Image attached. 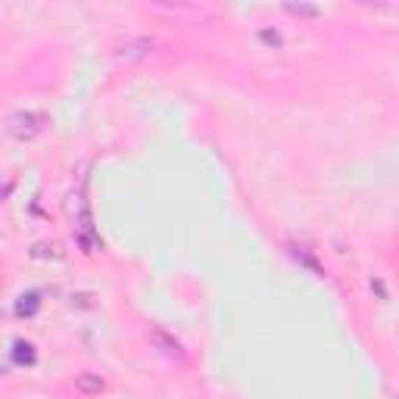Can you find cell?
I'll use <instances>...</instances> for the list:
<instances>
[{"mask_svg":"<svg viewBox=\"0 0 399 399\" xmlns=\"http://www.w3.org/2000/svg\"><path fill=\"white\" fill-rule=\"evenodd\" d=\"M47 112H38V110H25V112H16V116L6 119V135L16 137V141H31L38 137L44 128H47Z\"/></svg>","mask_w":399,"mask_h":399,"instance_id":"cell-1","label":"cell"},{"mask_svg":"<svg viewBox=\"0 0 399 399\" xmlns=\"http://www.w3.org/2000/svg\"><path fill=\"white\" fill-rule=\"evenodd\" d=\"M159 47H163V44H159L156 38H150V35H128L112 47V57L122 59V63H141V59L153 57Z\"/></svg>","mask_w":399,"mask_h":399,"instance_id":"cell-2","label":"cell"},{"mask_svg":"<svg viewBox=\"0 0 399 399\" xmlns=\"http://www.w3.org/2000/svg\"><path fill=\"white\" fill-rule=\"evenodd\" d=\"M150 343H153V347H156L159 352H165V356H172V359H184V347L175 340V337L169 334V331L153 328V331H150Z\"/></svg>","mask_w":399,"mask_h":399,"instance_id":"cell-3","label":"cell"},{"mask_svg":"<svg viewBox=\"0 0 399 399\" xmlns=\"http://www.w3.org/2000/svg\"><path fill=\"white\" fill-rule=\"evenodd\" d=\"M31 256L35 259H63V250H59V243H38L35 250H31Z\"/></svg>","mask_w":399,"mask_h":399,"instance_id":"cell-4","label":"cell"},{"mask_svg":"<svg viewBox=\"0 0 399 399\" xmlns=\"http://www.w3.org/2000/svg\"><path fill=\"white\" fill-rule=\"evenodd\" d=\"M284 10L294 13V16H318V6H309V3H284Z\"/></svg>","mask_w":399,"mask_h":399,"instance_id":"cell-5","label":"cell"},{"mask_svg":"<svg viewBox=\"0 0 399 399\" xmlns=\"http://www.w3.org/2000/svg\"><path fill=\"white\" fill-rule=\"evenodd\" d=\"M290 253H294V259H296V262H303L306 269L318 271V262H315V259L309 256V250H306V247H290Z\"/></svg>","mask_w":399,"mask_h":399,"instance_id":"cell-6","label":"cell"},{"mask_svg":"<svg viewBox=\"0 0 399 399\" xmlns=\"http://www.w3.org/2000/svg\"><path fill=\"white\" fill-rule=\"evenodd\" d=\"M78 387L88 390V393H97V390L103 387V381H100V377H91V375H82L78 377Z\"/></svg>","mask_w":399,"mask_h":399,"instance_id":"cell-7","label":"cell"},{"mask_svg":"<svg viewBox=\"0 0 399 399\" xmlns=\"http://www.w3.org/2000/svg\"><path fill=\"white\" fill-rule=\"evenodd\" d=\"M262 41L265 44H275V47H278V44H281V35H278V31H271V29H265L262 31Z\"/></svg>","mask_w":399,"mask_h":399,"instance_id":"cell-8","label":"cell"},{"mask_svg":"<svg viewBox=\"0 0 399 399\" xmlns=\"http://www.w3.org/2000/svg\"><path fill=\"white\" fill-rule=\"evenodd\" d=\"M0 375H3V371H0Z\"/></svg>","mask_w":399,"mask_h":399,"instance_id":"cell-9","label":"cell"}]
</instances>
